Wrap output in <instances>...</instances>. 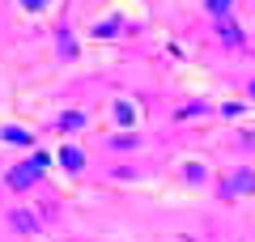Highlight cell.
I'll use <instances>...</instances> for the list:
<instances>
[{
  "mask_svg": "<svg viewBox=\"0 0 255 242\" xmlns=\"http://www.w3.org/2000/svg\"><path fill=\"white\" fill-rule=\"evenodd\" d=\"M183 174H187V183H204V166H200V161H187Z\"/></svg>",
  "mask_w": 255,
  "mask_h": 242,
  "instance_id": "cell-8",
  "label": "cell"
},
{
  "mask_svg": "<svg viewBox=\"0 0 255 242\" xmlns=\"http://www.w3.org/2000/svg\"><path fill=\"white\" fill-rule=\"evenodd\" d=\"M0 140H4V144H21V149H26V144H34V136H30L26 132V127H0Z\"/></svg>",
  "mask_w": 255,
  "mask_h": 242,
  "instance_id": "cell-4",
  "label": "cell"
},
{
  "mask_svg": "<svg viewBox=\"0 0 255 242\" xmlns=\"http://www.w3.org/2000/svg\"><path fill=\"white\" fill-rule=\"evenodd\" d=\"M47 161H51L47 153H34L30 161L13 166V170H9V187H13V191H26V187H34V183H38V174L47 170Z\"/></svg>",
  "mask_w": 255,
  "mask_h": 242,
  "instance_id": "cell-1",
  "label": "cell"
},
{
  "mask_svg": "<svg viewBox=\"0 0 255 242\" xmlns=\"http://www.w3.org/2000/svg\"><path fill=\"white\" fill-rule=\"evenodd\" d=\"M115 30H119V17H111V21H102V26H94V34L107 38V34H115Z\"/></svg>",
  "mask_w": 255,
  "mask_h": 242,
  "instance_id": "cell-11",
  "label": "cell"
},
{
  "mask_svg": "<svg viewBox=\"0 0 255 242\" xmlns=\"http://www.w3.org/2000/svg\"><path fill=\"white\" fill-rule=\"evenodd\" d=\"M60 166H64L68 174H81V166H85V153L77 149V144H68V149L60 153Z\"/></svg>",
  "mask_w": 255,
  "mask_h": 242,
  "instance_id": "cell-3",
  "label": "cell"
},
{
  "mask_svg": "<svg viewBox=\"0 0 255 242\" xmlns=\"http://www.w3.org/2000/svg\"><path fill=\"white\" fill-rule=\"evenodd\" d=\"M111 144H115V149H132V144H136V136H132V132H119Z\"/></svg>",
  "mask_w": 255,
  "mask_h": 242,
  "instance_id": "cell-12",
  "label": "cell"
},
{
  "mask_svg": "<svg viewBox=\"0 0 255 242\" xmlns=\"http://www.w3.org/2000/svg\"><path fill=\"white\" fill-rule=\"evenodd\" d=\"M243 102H221V115H226V119H238V115H243Z\"/></svg>",
  "mask_w": 255,
  "mask_h": 242,
  "instance_id": "cell-10",
  "label": "cell"
},
{
  "mask_svg": "<svg viewBox=\"0 0 255 242\" xmlns=\"http://www.w3.org/2000/svg\"><path fill=\"white\" fill-rule=\"evenodd\" d=\"M115 119H119V123H132V102H115Z\"/></svg>",
  "mask_w": 255,
  "mask_h": 242,
  "instance_id": "cell-9",
  "label": "cell"
},
{
  "mask_svg": "<svg viewBox=\"0 0 255 242\" xmlns=\"http://www.w3.org/2000/svg\"><path fill=\"white\" fill-rule=\"evenodd\" d=\"M238 191H255V174H234L230 183H221V196H238Z\"/></svg>",
  "mask_w": 255,
  "mask_h": 242,
  "instance_id": "cell-2",
  "label": "cell"
},
{
  "mask_svg": "<svg viewBox=\"0 0 255 242\" xmlns=\"http://www.w3.org/2000/svg\"><path fill=\"white\" fill-rule=\"evenodd\" d=\"M217 34L226 38L230 47H238V43H243V34H238V26H234V21H230V17H226V21H217Z\"/></svg>",
  "mask_w": 255,
  "mask_h": 242,
  "instance_id": "cell-5",
  "label": "cell"
},
{
  "mask_svg": "<svg viewBox=\"0 0 255 242\" xmlns=\"http://www.w3.org/2000/svg\"><path fill=\"white\" fill-rule=\"evenodd\" d=\"M21 4H26L30 13H38V9H43V4H47V0H21Z\"/></svg>",
  "mask_w": 255,
  "mask_h": 242,
  "instance_id": "cell-14",
  "label": "cell"
},
{
  "mask_svg": "<svg viewBox=\"0 0 255 242\" xmlns=\"http://www.w3.org/2000/svg\"><path fill=\"white\" fill-rule=\"evenodd\" d=\"M13 225H17V230H26V234H30V230H34V221H30V217H26V213H13Z\"/></svg>",
  "mask_w": 255,
  "mask_h": 242,
  "instance_id": "cell-13",
  "label": "cell"
},
{
  "mask_svg": "<svg viewBox=\"0 0 255 242\" xmlns=\"http://www.w3.org/2000/svg\"><path fill=\"white\" fill-rule=\"evenodd\" d=\"M60 127H68V132L73 127H85V115L81 111H68V115H60Z\"/></svg>",
  "mask_w": 255,
  "mask_h": 242,
  "instance_id": "cell-7",
  "label": "cell"
},
{
  "mask_svg": "<svg viewBox=\"0 0 255 242\" xmlns=\"http://www.w3.org/2000/svg\"><path fill=\"white\" fill-rule=\"evenodd\" d=\"M204 4H209V13H213L217 21H226V17H230V4H234V0H204Z\"/></svg>",
  "mask_w": 255,
  "mask_h": 242,
  "instance_id": "cell-6",
  "label": "cell"
},
{
  "mask_svg": "<svg viewBox=\"0 0 255 242\" xmlns=\"http://www.w3.org/2000/svg\"><path fill=\"white\" fill-rule=\"evenodd\" d=\"M251 98H255V81H251Z\"/></svg>",
  "mask_w": 255,
  "mask_h": 242,
  "instance_id": "cell-15",
  "label": "cell"
}]
</instances>
